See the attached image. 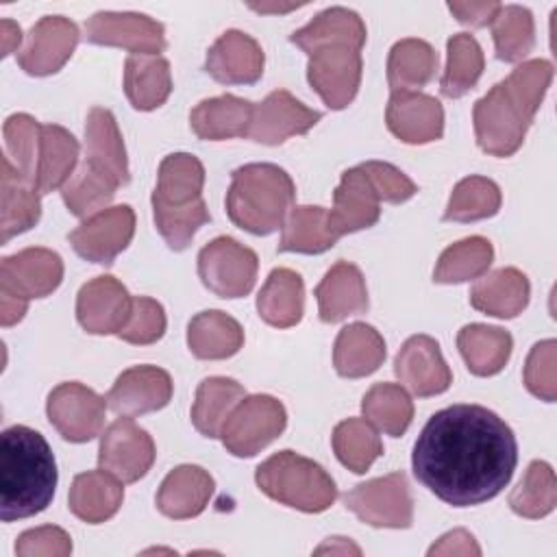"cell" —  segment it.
I'll return each instance as SVG.
<instances>
[{
	"label": "cell",
	"mask_w": 557,
	"mask_h": 557,
	"mask_svg": "<svg viewBox=\"0 0 557 557\" xmlns=\"http://www.w3.org/2000/svg\"><path fill=\"white\" fill-rule=\"evenodd\" d=\"M516 463L513 431L481 405H450L433 413L411 455L416 479L453 507H472L498 496Z\"/></svg>",
	"instance_id": "obj_1"
},
{
	"label": "cell",
	"mask_w": 557,
	"mask_h": 557,
	"mask_svg": "<svg viewBox=\"0 0 557 557\" xmlns=\"http://www.w3.org/2000/svg\"><path fill=\"white\" fill-rule=\"evenodd\" d=\"M368 30L359 13L346 7L320 11L289 41L307 57V81L329 109H346L361 85V48Z\"/></svg>",
	"instance_id": "obj_2"
},
{
	"label": "cell",
	"mask_w": 557,
	"mask_h": 557,
	"mask_svg": "<svg viewBox=\"0 0 557 557\" xmlns=\"http://www.w3.org/2000/svg\"><path fill=\"white\" fill-rule=\"evenodd\" d=\"M550 81V61L531 59L479 98L472 120L481 150L494 157H511L522 146Z\"/></svg>",
	"instance_id": "obj_3"
},
{
	"label": "cell",
	"mask_w": 557,
	"mask_h": 557,
	"mask_svg": "<svg viewBox=\"0 0 557 557\" xmlns=\"http://www.w3.org/2000/svg\"><path fill=\"white\" fill-rule=\"evenodd\" d=\"M57 461L46 437L24 424L0 437V518L13 522L44 511L57 490Z\"/></svg>",
	"instance_id": "obj_4"
},
{
	"label": "cell",
	"mask_w": 557,
	"mask_h": 557,
	"mask_svg": "<svg viewBox=\"0 0 557 557\" xmlns=\"http://www.w3.org/2000/svg\"><path fill=\"white\" fill-rule=\"evenodd\" d=\"M294 198V181L283 168L246 163L231 174L226 211L239 228L252 235H270L283 226Z\"/></svg>",
	"instance_id": "obj_5"
},
{
	"label": "cell",
	"mask_w": 557,
	"mask_h": 557,
	"mask_svg": "<svg viewBox=\"0 0 557 557\" xmlns=\"http://www.w3.org/2000/svg\"><path fill=\"white\" fill-rule=\"evenodd\" d=\"M255 481L265 496L305 513H320L337 498L331 474L294 450H278L259 463Z\"/></svg>",
	"instance_id": "obj_6"
},
{
	"label": "cell",
	"mask_w": 557,
	"mask_h": 557,
	"mask_svg": "<svg viewBox=\"0 0 557 557\" xmlns=\"http://www.w3.org/2000/svg\"><path fill=\"white\" fill-rule=\"evenodd\" d=\"M287 426L281 400L268 394L244 396L220 429L224 448L235 457H252L274 442Z\"/></svg>",
	"instance_id": "obj_7"
},
{
	"label": "cell",
	"mask_w": 557,
	"mask_h": 557,
	"mask_svg": "<svg viewBox=\"0 0 557 557\" xmlns=\"http://www.w3.org/2000/svg\"><path fill=\"white\" fill-rule=\"evenodd\" d=\"M344 505L370 527L409 529L413 522V500L405 472L359 483L344 494Z\"/></svg>",
	"instance_id": "obj_8"
},
{
	"label": "cell",
	"mask_w": 557,
	"mask_h": 557,
	"mask_svg": "<svg viewBox=\"0 0 557 557\" xmlns=\"http://www.w3.org/2000/svg\"><path fill=\"white\" fill-rule=\"evenodd\" d=\"M259 259L255 250L233 237H215L198 252V276L220 298H242L257 281Z\"/></svg>",
	"instance_id": "obj_9"
},
{
	"label": "cell",
	"mask_w": 557,
	"mask_h": 557,
	"mask_svg": "<svg viewBox=\"0 0 557 557\" xmlns=\"http://www.w3.org/2000/svg\"><path fill=\"white\" fill-rule=\"evenodd\" d=\"M104 411L107 398L78 381L57 385L46 403L50 424L63 440L74 444L89 442L102 431Z\"/></svg>",
	"instance_id": "obj_10"
},
{
	"label": "cell",
	"mask_w": 557,
	"mask_h": 557,
	"mask_svg": "<svg viewBox=\"0 0 557 557\" xmlns=\"http://www.w3.org/2000/svg\"><path fill=\"white\" fill-rule=\"evenodd\" d=\"M85 37L96 46H115L133 54L159 57L165 50L161 22L133 11H98L85 22Z\"/></svg>",
	"instance_id": "obj_11"
},
{
	"label": "cell",
	"mask_w": 557,
	"mask_h": 557,
	"mask_svg": "<svg viewBox=\"0 0 557 557\" xmlns=\"http://www.w3.org/2000/svg\"><path fill=\"white\" fill-rule=\"evenodd\" d=\"M154 457L157 448L150 433L128 416L117 418L100 437L98 463L122 483H135L146 476Z\"/></svg>",
	"instance_id": "obj_12"
},
{
	"label": "cell",
	"mask_w": 557,
	"mask_h": 557,
	"mask_svg": "<svg viewBox=\"0 0 557 557\" xmlns=\"http://www.w3.org/2000/svg\"><path fill=\"white\" fill-rule=\"evenodd\" d=\"M135 233V213L128 205L107 207L89 215L70 233V244L83 259L111 265L113 259L131 244Z\"/></svg>",
	"instance_id": "obj_13"
},
{
	"label": "cell",
	"mask_w": 557,
	"mask_h": 557,
	"mask_svg": "<svg viewBox=\"0 0 557 557\" xmlns=\"http://www.w3.org/2000/svg\"><path fill=\"white\" fill-rule=\"evenodd\" d=\"M131 311L133 298L115 276H96L78 289L76 318L91 335H117L126 326Z\"/></svg>",
	"instance_id": "obj_14"
},
{
	"label": "cell",
	"mask_w": 557,
	"mask_h": 557,
	"mask_svg": "<svg viewBox=\"0 0 557 557\" xmlns=\"http://www.w3.org/2000/svg\"><path fill=\"white\" fill-rule=\"evenodd\" d=\"M63 278V261L50 248H24L0 263V292L24 300L52 294Z\"/></svg>",
	"instance_id": "obj_15"
},
{
	"label": "cell",
	"mask_w": 557,
	"mask_h": 557,
	"mask_svg": "<svg viewBox=\"0 0 557 557\" xmlns=\"http://www.w3.org/2000/svg\"><path fill=\"white\" fill-rule=\"evenodd\" d=\"M320 111L309 109L287 89H276L268 94L259 104H255L246 137L257 144L278 146L294 135L309 133L320 122Z\"/></svg>",
	"instance_id": "obj_16"
},
{
	"label": "cell",
	"mask_w": 557,
	"mask_h": 557,
	"mask_svg": "<svg viewBox=\"0 0 557 557\" xmlns=\"http://www.w3.org/2000/svg\"><path fill=\"white\" fill-rule=\"evenodd\" d=\"M78 44V28L63 15L41 17L28 33L26 46L17 52L20 67L30 76L59 72Z\"/></svg>",
	"instance_id": "obj_17"
},
{
	"label": "cell",
	"mask_w": 557,
	"mask_h": 557,
	"mask_svg": "<svg viewBox=\"0 0 557 557\" xmlns=\"http://www.w3.org/2000/svg\"><path fill=\"white\" fill-rule=\"evenodd\" d=\"M394 372L420 398L442 394L453 383V372L442 357L440 344L429 335H411L400 346L394 359Z\"/></svg>",
	"instance_id": "obj_18"
},
{
	"label": "cell",
	"mask_w": 557,
	"mask_h": 557,
	"mask_svg": "<svg viewBox=\"0 0 557 557\" xmlns=\"http://www.w3.org/2000/svg\"><path fill=\"white\" fill-rule=\"evenodd\" d=\"M172 392L174 383L165 370L157 366H133L115 379L104 398L120 416H141L163 409Z\"/></svg>",
	"instance_id": "obj_19"
},
{
	"label": "cell",
	"mask_w": 557,
	"mask_h": 557,
	"mask_svg": "<svg viewBox=\"0 0 557 557\" xmlns=\"http://www.w3.org/2000/svg\"><path fill=\"white\" fill-rule=\"evenodd\" d=\"M263 50L244 30L222 33L207 52L205 70L222 85H252L263 74Z\"/></svg>",
	"instance_id": "obj_20"
},
{
	"label": "cell",
	"mask_w": 557,
	"mask_h": 557,
	"mask_svg": "<svg viewBox=\"0 0 557 557\" xmlns=\"http://www.w3.org/2000/svg\"><path fill=\"white\" fill-rule=\"evenodd\" d=\"M387 128L405 144H429L444 133L440 100L422 91H392L385 109Z\"/></svg>",
	"instance_id": "obj_21"
},
{
	"label": "cell",
	"mask_w": 557,
	"mask_h": 557,
	"mask_svg": "<svg viewBox=\"0 0 557 557\" xmlns=\"http://www.w3.org/2000/svg\"><path fill=\"white\" fill-rule=\"evenodd\" d=\"M381 215V200L372 189L361 168H350L342 174V181L333 194V209L329 211L331 228L337 237L370 228Z\"/></svg>",
	"instance_id": "obj_22"
},
{
	"label": "cell",
	"mask_w": 557,
	"mask_h": 557,
	"mask_svg": "<svg viewBox=\"0 0 557 557\" xmlns=\"http://www.w3.org/2000/svg\"><path fill=\"white\" fill-rule=\"evenodd\" d=\"M320 320L342 322L348 315L368 311V287L361 270L350 261H337L315 287Z\"/></svg>",
	"instance_id": "obj_23"
},
{
	"label": "cell",
	"mask_w": 557,
	"mask_h": 557,
	"mask_svg": "<svg viewBox=\"0 0 557 557\" xmlns=\"http://www.w3.org/2000/svg\"><path fill=\"white\" fill-rule=\"evenodd\" d=\"M213 476L200 466H178L161 483L157 492V509L174 520L194 518L205 511L213 496Z\"/></svg>",
	"instance_id": "obj_24"
},
{
	"label": "cell",
	"mask_w": 557,
	"mask_h": 557,
	"mask_svg": "<svg viewBox=\"0 0 557 557\" xmlns=\"http://www.w3.org/2000/svg\"><path fill=\"white\" fill-rule=\"evenodd\" d=\"M122 500V481L102 468L76 474L67 494L70 511L87 524H100L113 518Z\"/></svg>",
	"instance_id": "obj_25"
},
{
	"label": "cell",
	"mask_w": 557,
	"mask_h": 557,
	"mask_svg": "<svg viewBox=\"0 0 557 557\" xmlns=\"http://www.w3.org/2000/svg\"><path fill=\"white\" fill-rule=\"evenodd\" d=\"M255 104L233 94L200 100L191 113V131L207 141H222L231 137H246L252 122Z\"/></svg>",
	"instance_id": "obj_26"
},
{
	"label": "cell",
	"mask_w": 557,
	"mask_h": 557,
	"mask_svg": "<svg viewBox=\"0 0 557 557\" xmlns=\"http://www.w3.org/2000/svg\"><path fill=\"white\" fill-rule=\"evenodd\" d=\"M529 278L518 268L494 270L470 289L472 307L494 318H516L529 305Z\"/></svg>",
	"instance_id": "obj_27"
},
{
	"label": "cell",
	"mask_w": 557,
	"mask_h": 557,
	"mask_svg": "<svg viewBox=\"0 0 557 557\" xmlns=\"http://www.w3.org/2000/svg\"><path fill=\"white\" fill-rule=\"evenodd\" d=\"M385 361V339L381 333L366 324L352 322L344 326L333 346V366L339 376L361 379L379 370Z\"/></svg>",
	"instance_id": "obj_28"
},
{
	"label": "cell",
	"mask_w": 557,
	"mask_h": 557,
	"mask_svg": "<svg viewBox=\"0 0 557 557\" xmlns=\"http://www.w3.org/2000/svg\"><path fill=\"white\" fill-rule=\"evenodd\" d=\"M39 191L30 181H26L11 161L2 154V176H0V231L2 242L28 231L39 222L41 202Z\"/></svg>",
	"instance_id": "obj_29"
},
{
	"label": "cell",
	"mask_w": 557,
	"mask_h": 557,
	"mask_svg": "<svg viewBox=\"0 0 557 557\" xmlns=\"http://www.w3.org/2000/svg\"><path fill=\"white\" fill-rule=\"evenodd\" d=\"M85 159L109 172L120 185L131 181L126 148L115 115L109 109L94 107L85 122Z\"/></svg>",
	"instance_id": "obj_30"
},
{
	"label": "cell",
	"mask_w": 557,
	"mask_h": 557,
	"mask_svg": "<svg viewBox=\"0 0 557 557\" xmlns=\"http://www.w3.org/2000/svg\"><path fill=\"white\" fill-rule=\"evenodd\" d=\"M187 346L198 359H228L244 346V329L228 313L207 309L191 318L187 326Z\"/></svg>",
	"instance_id": "obj_31"
},
{
	"label": "cell",
	"mask_w": 557,
	"mask_h": 557,
	"mask_svg": "<svg viewBox=\"0 0 557 557\" xmlns=\"http://www.w3.org/2000/svg\"><path fill=\"white\" fill-rule=\"evenodd\" d=\"M257 311L263 322L276 329L298 324L305 311V283L300 274L289 268L272 270L257 296Z\"/></svg>",
	"instance_id": "obj_32"
},
{
	"label": "cell",
	"mask_w": 557,
	"mask_h": 557,
	"mask_svg": "<svg viewBox=\"0 0 557 557\" xmlns=\"http://www.w3.org/2000/svg\"><path fill=\"white\" fill-rule=\"evenodd\" d=\"M205 168L198 157L189 152L168 154L159 165V178L152 194L157 207H187L202 198Z\"/></svg>",
	"instance_id": "obj_33"
},
{
	"label": "cell",
	"mask_w": 557,
	"mask_h": 557,
	"mask_svg": "<svg viewBox=\"0 0 557 557\" xmlns=\"http://www.w3.org/2000/svg\"><path fill=\"white\" fill-rule=\"evenodd\" d=\"M76 161H78L76 137L59 124H44L35 189L39 194H50L63 187L76 172Z\"/></svg>",
	"instance_id": "obj_34"
},
{
	"label": "cell",
	"mask_w": 557,
	"mask_h": 557,
	"mask_svg": "<svg viewBox=\"0 0 557 557\" xmlns=\"http://www.w3.org/2000/svg\"><path fill=\"white\" fill-rule=\"evenodd\" d=\"M457 348L472 374L492 376L498 374L509 361L513 339L500 326L466 324L457 333Z\"/></svg>",
	"instance_id": "obj_35"
},
{
	"label": "cell",
	"mask_w": 557,
	"mask_h": 557,
	"mask_svg": "<svg viewBox=\"0 0 557 557\" xmlns=\"http://www.w3.org/2000/svg\"><path fill=\"white\" fill-rule=\"evenodd\" d=\"M124 91L137 111L161 107L172 91L170 63L163 57L131 54L124 63Z\"/></svg>",
	"instance_id": "obj_36"
},
{
	"label": "cell",
	"mask_w": 557,
	"mask_h": 557,
	"mask_svg": "<svg viewBox=\"0 0 557 557\" xmlns=\"http://www.w3.org/2000/svg\"><path fill=\"white\" fill-rule=\"evenodd\" d=\"M337 233L331 228L329 211L318 205L292 207L278 242V252H305L318 255L335 246Z\"/></svg>",
	"instance_id": "obj_37"
},
{
	"label": "cell",
	"mask_w": 557,
	"mask_h": 557,
	"mask_svg": "<svg viewBox=\"0 0 557 557\" xmlns=\"http://www.w3.org/2000/svg\"><path fill=\"white\" fill-rule=\"evenodd\" d=\"M244 396L246 392L235 379L209 376L200 381L191 405V422L196 431L205 437H220L222 424Z\"/></svg>",
	"instance_id": "obj_38"
},
{
	"label": "cell",
	"mask_w": 557,
	"mask_h": 557,
	"mask_svg": "<svg viewBox=\"0 0 557 557\" xmlns=\"http://www.w3.org/2000/svg\"><path fill=\"white\" fill-rule=\"evenodd\" d=\"M437 70V52L424 39L407 37L392 46L387 57V83L392 91H416Z\"/></svg>",
	"instance_id": "obj_39"
},
{
	"label": "cell",
	"mask_w": 557,
	"mask_h": 557,
	"mask_svg": "<svg viewBox=\"0 0 557 557\" xmlns=\"http://www.w3.org/2000/svg\"><path fill=\"white\" fill-rule=\"evenodd\" d=\"M117 187L120 183L109 172L85 159L72 174V178L61 187V198L70 213L78 218H89L107 209Z\"/></svg>",
	"instance_id": "obj_40"
},
{
	"label": "cell",
	"mask_w": 557,
	"mask_h": 557,
	"mask_svg": "<svg viewBox=\"0 0 557 557\" xmlns=\"http://www.w3.org/2000/svg\"><path fill=\"white\" fill-rule=\"evenodd\" d=\"M331 442L339 463L355 474H363L383 455V442L374 424L366 418L342 420L333 429Z\"/></svg>",
	"instance_id": "obj_41"
},
{
	"label": "cell",
	"mask_w": 557,
	"mask_h": 557,
	"mask_svg": "<svg viewBox=\"0 0 557 557\" xmlns=\"http://www.w3.org/2000/svg\"><path fill=\"white\" fill-rule=\"evenodd\" d=\"M448 61L440 81V89L446 98H461L481 78L485 59L479 41L470 33H457L446 44Z\"/></svg>",
	"instance_id": "obj_42"
},
{
	"label": "cell",
	"mask_w": 557,
	"mask_h": 557,
	"mask_svg": "<svg viewBox=\"0 0 557 557\" xmlns=\"http://www.w3.org/2000/svg\"><path fill=\"white\" fill-rule=\"evenodd\" d=\"M494 259V248L490 239L481 235L466 237L453 246H448L435 265L433 281L435 283H466L479 278L487 272Z\"/></svg>",
	"instance_id": "obj_43"
},
{
	"label": "cell",
	"mask_w": 557,
	"mask_h": 557,
	"mask_svg": "<svg viewBox=\"0 0 557 557\" xmlns=\"http://www.w3.org/2000/svg\"><path fill=\"white\" fill-rule=\"evenodd\" d=\"M361 411L376 429L392 437H400L413 418V403L409 394L396 383H376L372 385L363 400Z\"/></svg>",
	"instance_id": "obj_44"
},
{
	"label": "cell",
	"mask_w": 557,
	"mask_h": 557,
	"mask_svg": "<svg viewBox=\"0 0 557 557\" xmlns=\"http://www.w3.org/2000/svg\"><path fill=\"white\" fill-rule=\"evenodd\" d=\"M492 37L496 57L505 63L522 61L535 44L533 13L520 4H503L492 20Z\"/></svg>",
	"instance_id": "obj_45"
},
{
	"label": "cell",
	"mask_w": 557,
	"mask_h": 557,
	"mask_svg": "<svg viewBox=\"0 0 557 557\" xmlns=\"http://www.w3.org/2000/svg\"><path fill=\"white\" fill-rule=\"evenodd\" d=\"M557 505L555 472L546 461H531L520 483L509 494V507L522 518H544Z\"/></svg>",
	"instance_id": "obj_46"
},
{
	"label": "cell",
	"mask_w": 557,
	"mask_h": 557,
	"mask_svg": "<svg viewBox=\"0 0 557 557\" xmlns=\"http://www.w3.org/2000/svg\"><path fill=\"white\" fill-rule=\"evenodd\" d=\"M500 200V189L492 178L466 176L455 185L444 211V220L476 222L492 218L498 213Z\"/></svg>",
	"instance_id": "obj_47"
},
{
	"label": "cell",
	"mask_w": 557,
	"mask_h": 557,
	"mask_svg": "<svg viewBox=\"0 0 557 557\" xmlns=\"http://www.w3.org/2000/svg\"><path fill=\"white\" fill-rule=\"evenodd\" d=\"M4 157L11 165L35 185L39 146H41V124L28 113H13L4 122Z\"/></svg>",
	"instance_id": "obj_48"
},
{
	"label": "cell",
	"mask_w": 557,
	"mask_h": 557,
	"mask_svg": "<svg viewBox=\"0 0 557 557\" xmlns=\"http://www.w3.org/2000/svg\"><path fill=\"white\" fill-rule=\"evenodd\" d=\"M152 213H154L157 231L161 233V237L172 250H185L191 244L196 231L211 220L202 198L194 205L176 207V209L152 205Z\"/></svg>",
	"instance_id": "obj_49"
},
{
	"label": "cell",
	"mask_w": 557,
	"mask_h": 557,
	"mask_svg": "<svg viewBox=\"0 0 557 557\" xmlns=\"http://www.w3.org/2000/svg\"><path fill=\"white\" fill-rule=\"evenodd\" d=\"M527 389L544 403H553L557 396V342H537L524 363Z\"/></svg>",
	"instance_id": "obj_50"
},
{
	"label": "cell",
	"mask_w": 557,
	"mask_h": 557,
	"mask_svg": "<svg viewBox=\"0 0 557 557\" xmlns=\"http://www.w3.org/2000/svg\"><path fill=\"white\" fill-rule=\"evenodd\" d=\"M165 333V311L161 302L148 296L133 298V311L126 326L117 333L128 344H154Z\"/></svg>",
	"instance_id": "obj_51"
},
{
	"label": "cell",
	"mask_w": 557,
	"mask_h": 557,
	"mask_svg": "<svg viewBox=\"0 0 557 557\" xmlns=\"http://www.w3.org/2000/svg\"><path fill=\"white\" fill-rule=\"evenodd\" d=\"M359 168L368 176V181H370L372 189L376 191L379 200L400 205V202L409 200L411 196H416V191H418L416 183L405 172L394 168L392 163L366 161Z\"/></svg>",
	"instance_id": "obj_52"
},
{
	"label": "cell",
	"mask_w": 557,
	"mask_h": 557,
	"mask_svg": "<svg viewBox=\"0 0 557 557\" xmlns=\"http://www.w3.org/2000/svg\"><path fill=\"white\" fill-rule=\"evenodd\" d=\"M72 553V537L61 527H37L24 531L15 542L20 557H65Z\"/></svg>",
	"instance_id": "obj_53"
},
{
	"label": "cell",
	"mask_w": 557,
	"mask_h": 557,
	"mask_svg": "<svg viewBox=\"0 0 557 557\" xmlns=\"http://www.w3.org/2000/svg\"><path fill=\"white\" fill-rule=\"evenodd\" d=\"M500 2L494 0H483V2H448L450 13L466 26L472 28H481L492 24V20L496 17V13L500 11Z\"/></svg>",
	"instance_id": "obj_54"
},
{
	"label": "cell",
	"mask_w": 557,
	"mask_h": 557,
	"mask_svg": "<svg viewBox=\"0 0 557 557\" xmlns=\"http://www.w3.org/2000/svg\"><path fill=\"white\" fill-rule=\"evenodd\" d=\"M429 555H481V548L470 531L453 529L429 548Z\"/></svg>",
	"instance_id": "obj_55"
},
{
	"label": "cell",
	"mask_w": 557,
	"mask_h": 557,
	"mask_svg": "<svg viewBox=\"0 0 557 557\" xmlns=\"http://www.w3.org/2000/svg\"><path fill=\"white\" fill-rule=\"evenodd\" d=\"M26 309H28V300L0 292V322H2V326L17 324L24 318Z\"/></svg>",
	"instance_id": "obj_56"
},
{
	"label": "cell",
	"mask_w": 557,
	"mask_h": 557,
	"mask_svg": "<svg viewBox=\"0 0 557 557\" xmlns=\"http://www.w3.org/2000/svg\"><path fill=\"white\" fill-rule=\"evenodd\" d=\"M0 39H2V57H9L13 50H17L20 41H22V30L15 22L11 20H2L0 22Z\"/></svg>",
	"instance_id": "obj_57"
},
{
	"label": "cell",
	"mask_w": 557,
	"mask_h": 557,
	"mask_svg": "<svg viewBox=\"0 0 557 557\" xmlns=\"http://www.w3.org/2000/svg\"><path fill=\"white\" fill-rule=\"evenodd\" d=\"M315 553H355V555H359L361 550L346 537H329V542L318 546Z\"/></svg>",
	"instance_id": "obj_58"
},
{
	"label": "cell",
	"mask_w": 557,
	"mask_h": 557,
	"mask_svg": "<svg viewBox=\"0 0 557 557\" xmlns=\"http://www.w3.org/2000/svg\"><path fill=\"white\" fill-rule=\"evenodd\" d=\"M298 7H302V4H265V2L257 4V2H250V9L261 11V13H287V11L298 9Z\"/></svg>",
	"instance_id": "obj_59"
}]
</instances>
